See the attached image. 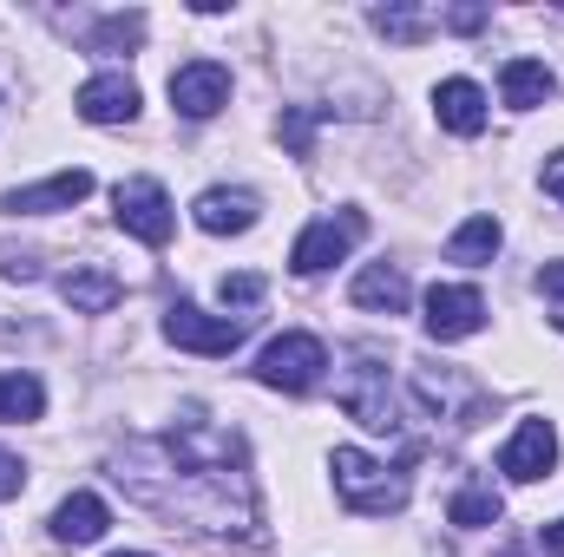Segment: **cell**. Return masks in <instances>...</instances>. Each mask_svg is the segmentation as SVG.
<instances>
[{
  "label": "cell",
  "instance_id": "4",
  "mask_svg": "<svg viewBox=\"0 0 564 557\" xmlns=\"http://www.w3.org/2000/svg\"><path fill=\"white\" fill-rule=\"evenodd\" d=\"M322 368H328V348L315 341V335H276L263 354H257V381L263 387H276V394H308L315 381H322Z\"/></svg>",
  "mask_w": 564,
  "mask_h": 557
},
{
  "label": "cell",
  "instance_id": "17",
  "mask_svg": "<svg viewBox=\"0 0 564 557\" xmlns=\"http://www.w3.org/2000/svg\"><path fill=\"white\" fill-rule=\"evenodd\" d=\"M499 92H506V106H512V112H532V106H545V99L558 92V79H552V66H545V59H506Z\"/></svg>",
  "mask_w": 564,
  "mask_h": 557
},
{
  "label": "cell",
  "instance_id": "20",
  "mask_svg": "<svg viewBox=\"0 0 564 557\" xmlns=\"http://www.w3.org/2000/svg\"><path fill=\"white\" fill-rule=\"evenodd\" d=\"M499 243H506V237H499V223H492V217H466V223L446 237V256H453V263H492V256H499Z\"/></svg>",
  "mask_w": 564,
  "mask_h": 557
},
{
  "label": "cell",
  "instance_id": "14",
  "mask_svg": "<svg viewBox=\"0 0 564 557\" xmlns=\"http://www.w3.org/2000/svg\"><path fill=\"white\" fill-rule=\"evenodd\" d=\"M257 210H263L257 190H224V184H217V190L197 197L191 217H197V230H210V237H243V230L257 223Z\"/></svg>",
  "mask_w": 564,
  "mask_h": 557
},
{
  "label": "cell",
  "instance_id": "31",
  "mask_svg": "<svg viewBox=\"0 0 564 557\" xmlns=\"http://www.w3.org/2000/svg\"><path fill=\"white\" fill-rule=\"evenodd\" d=\"M499 557H525V551H499Z\"/></svg>",
  "mask_w": 564,
  "mask_h": 557
},
{
  "label": "cell",
  "instance_id": "9",
  "mask_svg": "<svg viewBox=\"0 0 564 557\" xmlns=\"http://www.w3.org/2000/svg\"><path fill=\"white\" fill-rule=\"evenodd\" d=\"M171 106H177V119H217L230 106V66H217V59L177 66L171 73Z\"/></svg>",
  "mask_w": 564,
  "mask_h": 557
},
{
  "label": "cell",
  "instance_id": "32",
  "mask_svg": "<svg viewBox=\"0 0 564 557\" xmlns=\"http://www.w3.org/2000/svg\"><path fill=\"white\" fill-rule=\"evenodd\" d=\"M552 321H558V328H564V315H552Z\"/></svg>",
  "mask_w": 564,
  "mask_h": 557
},
{
  "label": "cell",
  "instance_id": "22",
  "mask_svg": "<svg viewBox=\"0 0 564 557\" xmlns=\"http://www.w3.org/2000/svg\"><path fill=\"white\" fill-rule=\"evenodd\" d=\"M375 26H381L388 40H401V46H421L426 33L440 26V13H426V7H381Z\"/></svg>",
  "mask_w": 564,
  "mask_h": 557
},
{
  "label": "cell",
  "instance_id": "27",
  "mask_svg": "<svg viewBox=\"0 0 564 557\" xmlns=\"http://www.w3.org/2000/svg\"><path fill=\"white\" fill-rule=\"evenodd\" d=\"M539 551H545V557H564V518H558V525H545V532H539Z\"/></svg>",
  "mask_w": 564,
  "mask_h": 557
},
{
  "label": "cell",
  "instance_id": "29",
  "mask_svg": "<svg viewBox=\"0 0 564 557\" xmlns=\"http://www.w3.org/2000/svg\"><path fill=\"white\" fill-rule=\"evenodd\" d=\"M545 190H552V197L564 204V151L552 157V164H545Z\"/></svg>",
  "mask_w": 564,
  "mask_h": 557
},
{
  "label": "cell",
  "instance_id": "19",
  "mask_svg": "<svg viewBox=\"0 0 564 557\" xmlns=\"http://www.w3.org/2000/svg\"><path fill=\"white\" fill-rule=\"evenodd\" d=\"M499 512H506V499L492 492V479H466V485L453 492V505H446V518H453L459 532H486V525H499Z\"/></svg>",
  "mask_w": 564,
  "mask_h": 557
},
{
  "label": "cell",
  "instance_id": "24",
  "mask_svg": "<svg viewBox=\"0 0 564 557\" xmlns=\"http://www.w3.org/2000/svg\"><path fill=\"white\" fill-rule=\"evenodd\" d=\"M263 288H270V282L257 276V270H243V276H224L217 295H224V308H257V302H263Z\"/></svg>",
  "mask_w": 564,
  "mask_h": 557
},
{
  "label": "cell",
  "instance_id": "23",
  "mask_svg": "<svg viewBox=\"0 0 564 557\" xmlns=\"http://www.w3.org/2000/svg\"><path fill=\"white\" fill-rule=\"evenodd\" d=\"M144 40V13H106L93 26V53H132Z\"/></svg>",
  "mask_w": 564,
  "mask_h": 557
},
{
  "label": "cell",
  "instance_id": "18",
  "mask_svg": "<svg viewBox=\"0 0 564 557\" xmlns=\"http://www.w3.org/2000/svg\"><path fill=\"white\" fill-rule=\"evenodd\" d=\"M348 295H355V308H375V315H401L414 288H408V276H401L394 263H368V270L355 276V288H348Z\"/></svg>",
  "mask_w": 564,
  "mask_h": 557
},
{
  "label": "cell",
  "instance_id": "7",
  "mask_svg": "<svg viewBox=\"0 0 564 557\" xmlns=\"http://www.w3.org/2000/svg\"><path fill=\"white\" fill-rule=\"evenodd\" d=\"M164 335L177 341V348H191V354H210V361H224V354H237L243 348V335H250V315H204L197 302H171L164 308Z\"/></svg>",
  "mask_w": 564,
  "mask_h": 557
},
{
  "label": "cell",
  "instance_id": "13",
  "mask_svg": "<svg viewBox=\"0 0 564 557\" xmlns=\"http://www.w3.org/2000/svg\"><path fill=\"white\" fill-rule=\"evenodd\" d=\"M433 119L453 132V139H479L486 132V92L473 79H440L433 86Z\"/></svg>",
  "mask_w": 564,
  "mask_h": 557
},
{
  "label": "cell",
  "instance_id": "28",
  "mask_svg": "<svg viewBox=\"0 0 564 557\" xmlns=\"http://www.w3.org/2000/svg\"><path fill=\"white\" fill-rule=\"evenodd\" d=\"M539 288H545V295H558V302H564V263H545V270H539Z\"/></svg>",
  "mask_w": 564,
  "mask_h": 557
},
{
  "label": "cell",
  "instance_id": "25",
  "mask_svg": "<svg viewBox=\"0 0 564 557\" xmlns=\"http://www.w3.org/2000/svg\"><path fill=\"white\" fill-rule=\"evenodd\" d=\"M486 20H492L486 7H446V13H440V26H453V33H479Z\"/></svg>",
  "mask_w": 564,
  "mask_h": 557
},
{
  "label": "cell",
  "instance_id": "12",
  "mask_svg": "<svg viewBox=\"0 0 564 557\" xmlns=\"http://www.w3.org/2000/svg\"><path fill=\"white\" fill-rule=\"evenodd\" d=\"M73 106H79L86 125H126V119H139V86H132L126 73H99V79L79 86Z\"/></svg>",
  "mask_w": 564,
  "mask_h": 557
},
{
  "label": "cell",
  "instance_id": "1",
  "mask_svg": "<svg viewBox=\"0 0 564 557\" xmlns=\"http://www.w3.org/2000/svg\"><path fill=\"white\" fill-rule=\"evenodd\" d=\"M112 479L171 525L197 532H257V485L243 472V439L217 426H171L112 452Z\"/></svg>",
  "mask_w": 564,
  "mask_h": 557
},
{
  "label": "cell",
  "instance_id": "6",
  "mask_svg": "<svg viewBox=\"0 0 564 557\" xmlns=\"http://www.w3.org/2000/svg\"><path fill=\"white\" fill-rule=\"evenodd\" d=\"M368 237V217L361 210H335V217H315L302 237H295V250H289V270L295 276H322V270H335L355 243Z\"/></svg>",
  "mask_w": 564,
  "mask_h": 557
},
{
  "label": "cell",
  "instance_id": "16",
  "mask_svg": "<svg viewBox=\"0 0 564 557\" xmlns=\"http://www.w3.org/2000/svg\"><path fill=\"white\" fill-rule=\"evenodd\" d=\"M106 525H112V512H106L99 492H73V499L53 512V538H59V545H99Z\"/></svg>",
  "mask_w": 564,
  "mask_h": 557
},
{
  "label": "cell",
  "instance_id": "26",
  "mask_svg": "<svg viewBox=\"0 0 564 557\" xmlns=\"http://www.w3.org/2000/svg\"><path fill=\"white\" fill-rule=\"evenodd\" d=\"M20 485H26V466H20V452L0 446V499H20Z\"/></svg>",
  "mask_w": 564,
  "mask_h": 557
},
{
  "label": "cell",
  "instance_id": "10",
  "mask_svg": "<svg viewBox=\"0 0 564 557\" xmlns=\"http://www.w3.org/2000/svg\"><path fill=\"white\" fill-rule=\"evenodd\" d=\"M552 466H558V433H552V419H525V426L499 446V472L519 479V485H539Z\"/></svg>",
  "mask_w": 564,
  "mask_h": 557
},
{
  "label": "cell",
  "instance_id": "3",
  "mask_svg": "<svg viewBox=\"0 0 564 557\" xmlns=\"http://www.w3.org/2000/svg\"><path fill=\"white\" fill-rule=\"evenodd\" d=\"M335 401H341V414L361 419L368 433H394L401 426L394 419V387H388V368H381V348L375 341L348 348V368L335 374Z\"/></svg>",
  "mask_w": 564,
  "mask_h": 557
},
{
  "label": "cell",
  "instance_id": "2",
  "mask_svg": "<svg viewBox=\"0 0 564 557\" xmlns=\"http://www.w3.org/2000/svg\"><path fill=\"white\" fill-rule=\"evenodd\" d=\"M328 466H335V492H341L348 512H361V518H394V512H408V472L368 459L361 446H335Z\"/></svg>",
  "mask_w": 564,
  "mask_h": 557
},
{
  "label": "cell",
  "instance_id": "15",
  "mask_svg": "<svg viewBox=\"0 0 564 557\" xmlns=\"http://www.w3.org/2000/svg\"><path fill=\"white\" fill-rule=\"evenodd\" d=\"M59 295H66L73 315H112L119 295H126V282L112 276V270H99V263H79V270L59 276Z\"/></svg>",
  "mask_w": 564,
  "mask_h": 557
},
{
  "label": "cell",
  "instance_id": "8",
  "mask_svg": "<svg viewBox=\"0 0 564 557\" xmlns=\"http://www.w3.org/2000/svg\"><path fill=\"white\" fill-rule=\"evenodd\" d=\"M486 328V295L466 282H433L426 288V335L433 341H466Z\"/></svg>",
  "mask_w": 564,
  "mask_h": 557
},
{
  "label": "cell",
  "instance_id": "21",
  "mask_svg": "<svg viewBox=\"0 0 564 557\" xmlns=\"http://www.w3.org/2000/svg\"><path fill=\"white\" fill-rule=\"evenodd\" d=\"M40 414H46V387H40L33 374H20V368L0 374V419L20 426V419H40Z\"/></svg>",
  "mask_w": 564,
  "mask_h": 557
},
{
  "label": "cell",
  "instance_id": "5",
  "mask_svg": "<svg viewBox=\"0 0 564 557\" xmlns=\"http://www.w3.org/2000/svg\"><path fill=\"white\" fill-rule=\"evenodd\" d=\"M112 217H119V230H126V237H139L144 250H164V243H171V230H177L171 197H164V184H158V177H126V184L112 190Z\"/></svg>",
  "mask_w": 564,
  "mask_h": 557
},
{
  "label": "cell",
  "instance_id": "30",
  "mask_svg": "<svg viewBox=\"0 0 564 557\" xmlns=\"http://www.w3.org/2000/svg\"><path fill=\"white\" fill-rule=\"evenodd\" d=\"M119 557H151V551H119Z\"/></svg>",
  "mask_w": 564,
  "mask_h": 557
},
{
  "label": "cell",
  "instance_id": "11",
  "mask_svg": "<svg viewBox=\"0 0 564 557\" xmlns=\"http://www.w3.org/2000/svg\"><path fill=\"white\" fill-rule=\"evenodd\" d=\"M86 197H93V171H59V177H46V184L7 190V197H0V210H13V217H53V210L86 204Z\"/></svg>",
  "mask_w": 564,
  "mask_h": 557
}]
</instances>
